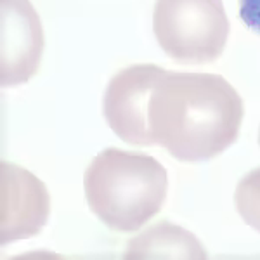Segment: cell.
Listing matches in <instances>:
<instances>
[{"label":"cell","instance_id":"obj_1","mask_svg":"<svg viewBox=\"0 0 260 260\" xmlns=\"http://www.w3.org/2000/svg\"><path fill=\"white\" fill-rule=\"evenodd\" d=\"M243 115V99L224 77L165 70L148 103L151 146L179 161H207L236 142Z\"/></svg>","mask_w":260,"mask_h":260},{"label":"cell","instance_id":"obj_2","mask_svg":"<svg viewBox=\"0 0 260 260\" xmlns=\"http://www.w3.org/2000/svg\"><path fill=\"white\" fill-rule=\"evenodd\" d=\"M83 189L90 212L104 225L136 233L161 210L169 175L149 154L108 148L87 167Z\"/></svg>","mask_w":260,"mask_h":260},{"label":"cell","instance_id":"obj_3","mask_svg":"<svg viewBox=\"0 0 260 260\" xmlns=\"http://www.w3.org/2000/svg\"><path fill=\"white\" fill-rule=\"evenodd\" d=\"M153 31L170 59L207 64L224 52L229 19L222 0H156Z\"/></svg>","mask_w":260,"mask_h":260},{"label":"cell","instance_id":"obj_4","mask_svg":"<svg viewBox=\"0 0 260 260\" xmlns=\"http://www.w3.org/2000/svg\"><path fill=\"white\" fill-rule=\"evenodd\" d=\"M156 64H132L120 70L108 83L103 113L108 125L121 141L132 146H151L148 103L154 82L163 73Z\"/></svg>","mask_w":260,"mask_h":260},{"label":"cell","instance_id":"obj_5","mask_svg":"<svg viewBox=\"0 0 260 260\" xmlns=\"http://www.w3.org/2000/svg\"><path fill=\"white\" fill-rule=\"evenodd\" d=\"M50 196L31 172L9 161L0 163V243L37 236L49 220Z\"/></svg>","mask_w":260,"mask_h":260},{"label":"cell","instance_id":"obj_6","mask_svg":"<svg viewBox=\"0 0 260 260\" xmlns=\"http://www.w3.org/2000/svg\"><path fill=\"white\" fill-rule=\"evenodd\" d=\"M2 87H18L37 73L44 52V30L30 0H0Z\"/></svg>","mask_w":260,"mask_h":260},{"label":"cell","instance_id":"obj_7","mask_svg":"<svg viewBox=\"0 0 260 260\" xmlns=\"http://www.w3.org/2000/svg\"><path fill=\"white\" fill-rule=\"evenodd\" d=\"M125 258H207L203 245L189 231L160 222L139 236L132 238L125 250Z\"/></svg>","mask_w":260,"mask_h":260},{"label":"cell","instance_id":"obj_8","mask_svg":"<svg viewBox=\"0 0 260 260\" xmlns=\"http://www.w3.org/2000/svg\"><path fill=\"white\" fill-rule=\"evenodd\" d=\"M234 203L241 219L260 233V167L246 174L238 182Z\"/></svg>","mask_w":260,"mask_h":260},{"label":"cell","instance_id":"obj_9","mask_svg":"<svg viewBox=\"0 0 260 260\" xmlns=\"http://www.w3.org/2000/svg\"><path fill=\"white\" fill-rule=\"evenodd\" d=\"M240 19L251 31L260 35V0H238Z\"/></svg>","mask_w":260,"mask_h":260},{"label":"cell","instance_id":"obj_10","mask_svg":"<svg viewBox=\"0 0 260 260\" xmlns=\"http://www.w3.org/2000/svg\"><path fill=\"white\" fill-rule=\"evenodd\" d=\"M258 142H260V136H258Z\"/></svg>","mask_w":260,"mask_h":260}]
</instances>
